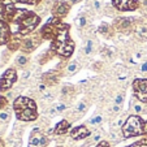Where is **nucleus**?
Here are the masks:
<instances>
[{
	"mask_svg": "<svg viewBox=\"0 0 147 147\" xmlns=\"http://www.w3.org/2000/svg\"><path fill=\"white\" fill-rule=\"evenodd\" d=\"M100 138H102V136H100V134H95V136H94V141L95 142L100 141Z\"/></svg>",
	"mask_w": 147,
	"mask_h": 147,
	"instance_id": "obj_36",
	"label": "nucleus"
},
{
	"mask_svg": "<svg viewBox=\"0 0 147 147\" xmlns=\"http://www.w3.org/2000/svg\"><path fill=\"white\" fill-rule=\"evenodd\" d=\"M51 51L55 52L56 55L61 56V57H69L74 51V42L73 40H52L51 42Z\"/></svg>",
	"mask_w": 147,
	"mask_h": 147,
	"instance_id": "obj_5",
	"label": "nucleus"
},
{
	"mask_svg": "<svg viewBox=\"0 0 147 147\" xmlns=\"http://www.w3.org/2000/svg\"><path fill=\"white\" fill-rule=\"evenodd\" d=\"M8 0H0V20L3 18V13H4V9H5V4Z\"/></svg>",
	"mask_w": 147,
	"mask_h": 147,
	"instance_id": "obj_27",
	"label": "nucleus"
},
{
	"mask_svg": "<svg viewBox=\"0 0 147 147\" xmlns=\"http://www.w3.org/2000/svg\"><path fill=\"white\" fill-rule=\"evenodd\" d=\"M146 51H147V47H146Z\"/></svg>",
	"mask_w": 147,
	"mask_h": 147,
	"instance_id": "obj_40",
	"label": "nucleus"
},
{
	"mask_svg": "<svg viewBox=\"0 0 147 147\" xmlns=\"http://www.w3.org/2000/svg\"><path fill=\"white\" fill-rule=\"evenodd\" d=\"M28 61L29 60L25 55H20V56H17V59H16V63L18 67H25V65L28 64Z\"/></svg>",
	"mask_w": 147,
	"mask_h": 147,
	"instance_id": "obj_19",
	"label": "nucleus"
},
{
	"mask_svg": "<svg viewBox=\"0 0 147 147\" xmlns=\"http://www.w3.org/2000/svg\"><path fill=\"white\" fill-rule=\"evenodd\" d=\"M96 147H109V143H108V142H106V141H104V142H100V143L98 144Z\"/></svg>",
	"mask_w": 147,
	"mask_h": 147,
	"instance_id": "obj_35",
	"label": "nucleus"
},
{
	"mask_svg": "<svg viewBox=\"0 0 147 147\" xmlns=\"http://www.w3.org/2000/svg\"><path fill=\"white\" fill-rule=\"evenodd\" d=\"M61 25H63V22H61L60 18L51 17L47 22H46V25H43V28L40 29L39 33H40V35H42V38L43 39H47V40L52 42L53 39L56 38V35H57Z\"/></svg>",
	"mask_w": 147,
	"mask_h": 147,
	"instance_id": "obj_4",
	"label": "nucleus"
},
{
	"mask_svg": "<svg viewBox=\"0 0 147 147\" xmlns=\"http://www.w3.org/2000/svg\"><path fill=\"white\" fill-rule=\"evenodd\" d=\"M87 109V104L86 103H83V102H81L80 104L77 106V108H76V111L78 112V113H83V112Z\"/></svg>",
	"mask_w": 147,
	"mask_h": 147,
	"instance_id": "obj_24",
	"label": "nucleus"
},
{
	"mask_svg": "<svg viewBox=\"0 0 147 147\" xmlns=\"http://www.w3.org/2000/svg\"><path fill=\"white\" fill-rule=\"evenodd\" d=\"M56 113H57V111H56V108H51V109H50V115H52V116H55Z\"/></svg>",
	"mask_w": 147,
	"mask_h": 147,
	"instance_id": "obj_37",
	"label": "nucleus"
},
{
	"mask_svg": "<svg viewBox=\"0 0 147 147\" xmlns=\"http://www.w3.org/2000/svg\"><path fill=\"white\" fill-rule=\"evenodd\" d=\"M17 80V74H16V70L14 69H8L5 70L1 78H0V91L1 92H5L8 91L9 89L12 87L14 82Z\"/></svg>",
	"mask_w": 147,
	"mask_h": 147,
	"instance_id": "obj_8",
	"label": "nucleus"
},
{
	"mask_svg": "<svg viewBox=\"0 0 147 147\" xmlns=\"http://www.w3.org/2000/svg\"><path fill=\"white\" fill-rule=\"evenodd\" d=\"M103 121V117L100 116V115H98V116H95V117H92L91 120H90V124L91 125H98V124H100V122Z\"/></svg>",
	"mask_w": 147,
	"mask_h": 147,
	"instance_id": "obj_25",
	"label": "nucleus"
},
{
	"mask_svg": "<svg viewBox=\"0 0 147 147\" xmlns=\"http://www.w3.org/2000/svg\"><path fill=\"white\" fill-rule=\"evenodd\" d=\"M94 8L96 9V11H99V9L102 8V5H100V1H99V0H94Z\"/></svg>",
	"mask_w": 147,
	"mask_h": 147,
	"instance_id": "obj_34",
	"label": "nucleus"
},
{
	"mask_svg": "<svg viewBox=\"0 0 147 147\" xmlns=\"http://www.w3.org/2000/svg\"><path fill=\"white\" fill-rule=\"evenodd\" d=\"M115 29L121 33H130L136 26H134V18L131 17H121V18H117L113 24Z\"/></svg>",
	"mask_w": 147,
	"mask_h": 147,
	"instance_id": "obj_10",
	"label": "nucleus"
},
{
	"mask_svg": "<svg viewBox=\"0 0 147 147\" xmlns=\"http://www.w3.org/2000/svg\"><path fill=\"white\" fill-rule=\"evenodd\" d=\"M39 22H40V17L34 12L28 11V13L17 22V31L14 34H18L20 36L25 38L26 35H29L30 33H33L35 30Z\"/></svg>",
	"mask_w": 147,
	"mask_h": 147,
	"instance_id": "obj_3",
	"label": "nucleus"
},
{
	"mask_svg": "<svg viewBox=\"0 0 147 147\" xmlns=\"http://www.w3.org/2000/svg\"><path fill=\"white\" fill-rule=\"evenodd\" d=\"M42 40H43V38H42L40 33L31 34V36H26V38L22 39V42H21V50L24 52H31V51H34L38 47Z\"/></svg>",
	"mask_w": 147,
	"mask_h": 147,
	"instance_id": "obj_6",
	"label": "nucleus"
},
{
	"mask_svg": "<svg viewBox=\"0 0 147 147\" xmlns=\"http://www.w3.org/2000/svg\"><path fill=\"white\" fill-rule=\"evenodd\" d=\"M47 137L42 133L38 128L33 130L30 136V141H29V147H46L47 146Z\"/></svg>",
	"mask_w": 147,
	"mask_h": 147,
	"instance_id": "obj_11",
	"label": "nucleus"
},
{
	"mask_svg": "<svg viewBox=\"0 0 147 147\" xmlns=\"http://www.w3.org/2000/svg\"><path fill=\"white\" fill-rule=\"evenodd\" d=\"M55 108H56V111H57V113H59V112H63V111H65V109H67V104L60 103V104H57V106L55 107Z\"/></svg>",
	"mask_w": 147,
	"mask_h": 147,
	"instance_id": "obj_31",
	"label": "nucleus"
},
{
	"mask_svg": "<svg viewBox=\"0 0 147 147\" xmlns=\"http://www.w3.org/2000/svg\"><path fill=\"white\" fill-rule=\"evenodd\" d=\"M89 136H90V130L86 126H83V125L82 126H77V128L70 130V137L73 139H83Z\"/></svg>",
	"mask_w": 147,
	"mask_h": 147,
	"instance_id": "obj_14",
	"label": "nucleus"
},
{
	"mask_svg": "<svg viewBox=\"0 0 147 147\" xmlns=\"http://www.w3.org/2000/svg\"><path fill=\"white\" fill-rule=\"evenodd\" d=\"M81 0H70V3L72 4H77V3H80Z\"/></svg>",
	"mask_w": 147,
	"mask_h": 147,
	"instance_id": "obj_39",
	"label": "nucleus"
},
{
	"mask_svg": "<svg viewBox=\"0 0 147 147\" xmlns=\"http://www.w3.org/2000/svg\"><path fill=\"white\" fill-rule=\"evenodd\" d=\"M141 72H142V73H147V61L142 63V65H141Z\"/></svg>",
	"mask_w": 147,
	"mask_h": 147,
	"instance_id": "obj_33",
	"label": "nucleus"
},
{
	"mask_svg": "<svg viewBox=\"0 0 147 147\" xmlns=\"http://www.w3.org/2000/svg\"><path fill=\"white\" fill-rule=\"evenodd\" d=\"M133 109L136 111V113H141V112H143V106L142 104H134Z\"/></svg>",
	"mask_w": 147,
	"mask_h": 147,
	"instance_id": "obj_32",
	"label": "nucleus"
},
{
	"mask_svg": "<svg viewBox=\"0 0 147 147\" xmlns=\"http://www.w3.org/2000/svg\"><path fill=\"white\" fill-rule=\"evenodd\" d=\"M99 33L100 34H104V35L109 34V25H108V24H102V25L99 26Z\"/></svg>",
	"mask_w": 147,
	"mask_h": 147,
	"instance_id": "obj_22",
	"label": "nucleus"
},
{
	"mask_svg": "<svg viewBox=\"0 0 147 147\" xmlns=\"http://www.w3.org/2000/svg\"><path fill=\"white\" fill-rule=\"evenodd\" d=\"M12 31L9 24H7L5 21L0 20V46L1 45H8V42L12 39Z\"/></svg>",
	"mask_w": 147,
	"mask_h": 147,
	"instance_id": "obj_13",
	"label": "nucleus"
},
{
	"mask_svg": "<svg viewBox=\"0 0 147 147\" xmlns=\"http://www.w3.org/2000/svg\"><path fill=\"white\" fill-rule=\"evenodd\" d=\"M122 134L125 138L147 134V120L141 119L137 115H131L122 125Z\"/></svg>",
	"mask_w": 147,
	"mask_h": 147,
	"instance_id": "obj_2",
	"label": "nucleus"
},
{
	"mask_svg": "<svg viewBox=\"0 0 147 147\" xmlns=\"http://www.w3.org/2000/svg\"><path fill=\"white\" fill-rule=\"evenodd\" d=\"M69 11H70V4L68 1H56L52 7V17L61 20L68 16Z\"/></svg>",
	"mask_w": 147,
	"mask_h": 147,
	"instance_id": "obj_12",
	"label": "nucleus"
},
{
	"mask_svg": "<svg viewBox=\"0 0 147 147\" xmlns=\"http://www.w3.org/2000/svg\"><path fill=\"white\" fill-rule=\"evenodd\" d=\"M92 51H94V40H92V39H87L82 48V52L85 53V55H90Z\"/></svg>",
	"mask_w": 147,
	"mask_h": 147,
	"instance_id": "obj_18",
	"label": "nucleus"
},
{
	"mask_svg": "<svg viewBox=\"0 0 147 147\" xmlns=\"http://www.w3.org/2000/svg\"><path fill=\"white\" fill-rule=\"evenodd\" d=\"M120 111V106H113V112H119Z\"/></svg>",
	"mask_w": 147,
	"mask_h": 147,
	"instance_id": "obj_38",
	"label": "nucleus"
},
{
	"mask_svg": "<svg viewBox=\"0 0 147 147\" xmlns=\"http://www.w3.org/2000/svg\"><path fill=\"white\" fill-rule=\"evenodd\" d=\"M122 102H124V95L122 94H119L115 98V106H121Z\"/></svg>",
	"mask_w": 147,
	"mask_h": 147,
	"instance_id": "obj_28",
	"label": "nucleus"
},
{
	"mask_svg": "<svg viewBox=\"0 0 147 147\" xmlns=\"http://www.w3.org/2000/svg\"><path fill=\"white\" fill-rule=\"evenodd\" d=\"M17 119L21 121H34L38 117L35 103L26 96H18L13 103Z\"/></svg>",
	"mask_w": 147,
	"mask_h": 147,
	"instance_id": "obj_1",
	"label": "nucleus"
},
{
	"mask_svg": "<svg viewBox=\"0 0 147 147\" xmlns=\"http://www.w3.org/2000/svg\"><path fill=\"white\" fill-rule=\"evenodd\" d=\"M69 122L67 121V120H63V121H60L57 125H56V128L53 129V133L57 134V136H63V134H65L68 130H69Z\"/></svg>",
	"mask_w": 147,
	"mask_h": 147,
	"instance_id": "obj_15",
	"label": "nucleus"
},
{
	"mask_svg": "<svg viewBox=\"0 0 147 147\" xmlns=\"http://www.w3.org/2000/svg\"><path fill=\"white\" fill-rule=\"evenodd\" d=\"M42 0H16V3H24V4H33V5H38Z\"/></svg>",
	"mask_w": 147,
	"mask_h": 147,
	"instance_id": "obj_23",
	"label": "nucleus"
},
{
	"mask_svg": "<svg viewBox=\"0 0 147 147\" xmlns=\"http://www.w3.org/2000/svg\"><path fill=\"white\" fill-rule=\"evenodd\" d=\"M87 24V20L85 16H80L77 20H76V25L78 26V28H85Z\"/></svg>",
	"mask_w": 147,
	"mask_h": 147,
	"instance_id": "obj_21",
	"label": "nucleus"
},
{
	"mask_svg": "<svg viewBox=\"0 0 147 147\" xmlns=\"http://www.w3.org/2000/svg\"><path fill=\"white\" fill-rule=\"evenodd\" d=\"M9 120V113L8 112H0V121H8Z\"/></svg>",
	"mask_w": 147,
	"mask_h": 147,
	"instance_id": "obj_30",
	"label": "nucleus"
},
{
	"mask_svg": "<svg viewBox=\"0 0 147 147\" xmlns=\"http://www.w3.org/2000/svg\"><path fill=\"white\" fill-rule=\"evenodd\" d=\"M43 81H45L47 85H55L57 82V73L53 70V72H48L43 76Z\"/></svg>",
	"mask_w": 147,
	"mask_h": 147,
	"instance_id": "obj_17",
	"label": "nucleus"
},
{
	"mask_svg": "<svg viewBox=\"0 0 147 147\" xmlns=\"http://www.w3.org/2000/svg\"><path fill=\"white\" fill-rule=\"evenodd\" d=\"M112 5L117 11L131 12L139 8V1L138 0H112Z\"/></svg>",
	"mask_w": 147,
	"mask_h": 147,
	"instance_id": "obj_9",
	"label": "nucleus"
},
{
	"mask_svg": "<svg viewBox=\"0 0 147 147\" xmlns=\"http://www.w3.org/2000/svg\"><path fill=\"white\" fill-rule=\"evenodd\" d=\"M134 31H136V35L138 36L139 39H146L147 38V26L144 24H141V25H137L134 28Z\"/></svg>",
	"mask_w": 147,
	"mask_h": 147,
	"instance_id": "obj_16",
	"label": "nucleus"
},
{
	"mask_svg": "<svg viewBox=\"0 0 147 147\" xmlns=\"http://www.w3.org/2000/svg\"><path fill=\"white\" fill-rule=\"evenodd\" d=\"M78 69H80V64H78L77 61H73V63H70V64L68 65V73H69V74L76 73Z\"/></svg>",
	"mask_w": 147,
	"mask_h": 147,
	"instance_id": "obj_20",
	"label": "nucleus"
},
{
	"mask_svg": "<svg viewBox=\"0 0 147 147\" xmlns=\"http://www.w3.org/2000/svg\"><path fill=\"white\" fill-rule=\"evenodd\" d=\"M7 104H8V100H7V98L0 95V109H1V108H5Z\"/></svg>",
	"mask_w": 147,
	"mask_h": 147,
	"instance_id": "obj_29",
	"label": "nucleus"
},
{
	"mask_svg": "<svg viewBox=\"0 0 147 147\" xmlns=\"http://www.w3.org/2000/svg\"><path fill=\"white\" fill-rule=\"evenodd\" d=\"M129 147H147V138L141 139L139 142H137V143L131 144V146H129Z\"/></svg>",
	"mask_w": 147,
	"mask_h": 147,
	"instance_id": "obj_26",
	"label": "nucleus"
},
{
	"mask_svg": "<svg viewBox=\"0 0 147 147\" xmlns=\"http://www.w3.org/2000/svg\"><path fill=\"white\" fill-rule=\"evenodd\" d=\"M133 89L138 100H141L142 103H147V80H143V78L134 80Z\"/></svg>",
	"mask_w": 147,
	"mask_h": 147,
	"instance_id": "obj_7",
	"label": "nucleus"
}]
</instances>
